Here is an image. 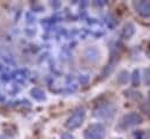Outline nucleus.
I'll return each mask as SVG.
<instances>
[{"instance_id": "1", "label": "nucleus", "mask_w": 150, "mask_h": 139, "mask_svg": "<svg viewBox=\"0 0 150 139\" xmlns=\"http://www.w3.org/2000/svg\"><path fill=\"white\" fill-rule=\"evenodd\" d=\"M84 118H86V109L84 108H79L67 119L66 128H68L69 130L77 129V128H80L82 125V123L84 122Z\"/></svg>"}, {"instance_id": "2", "label": "nucleus", "mask_w": 150, "mask_h": 139, "mask_svg": "<svg viewBox=\"0 0 150 139\" xmlns=\"http://www.w3.org/2000/svg\"><path fill=\"white\" fill-rule=\"evenodd\" d=\"M106 135V129L100 123L91 124L84 131V138L86 139H104Z\"/></svg>"}, {"instance_id": "3", "label": "nucleus", "mask_w": 150, "mask_h": 139, "mask_svg": "<svg viewBox=\"0 0 150 139\" xmlns=\"http://www.w3.org/2000/svg\"><path fill=\"white\" fill-rule=\"evenodd\" d=\"M142 122H143V118H142V116L140 114H137V112H129V114L125 115L121 118L120 126L123 128V129H127V128L140 125Z\"/></svg>"}, {"instance_id": "4", "label": "nucleus", "mask_w": 150, "mask_h": 139, "mask_svg": "<svg viewBox=\"0 0 150 139\" xmlns=\"http://www.w3.org/2000/svg\"><path fill=\"white\" fill-rule=\"evenodd\" d=\"M116 114V108L112 104H104L95 110V116L100 119H111Z\"/></svg>"}, {"instance_id": "5", "label": "nucleus", "mask_w": 150, "mask_h": 139, "mask_svg": "<svg viewBox=\"0 0 150 139\" xmlns=\"http://www.w3.org/2000/svg\"><path fill=\"white\" fill-rule=\"evenodd\" d=\"M133 7L135 12L142 18H150V1H133Z\"/></svg>"}, {"instance_id": "6", "label": "nucleus", "mask_w": 150, "mask_h": 139, "mask_svg": "<svg viewBox=\"0 0 150 139\" xmlns=\"http://www.w3.org/2000/svg\"><path fill=\"white\" fill-rule=\"evenodd\" d=\"M134 33H135V27L133 26V23H127V25L123 27L122 32H121V36H122L123 38L128 39V38H130V37L134 35Z\"/></svg>"}, {"instance_id": "7", "label": "nucleus", "mask_w": 150, "mask_h": 139, "mask_svg": "<svg viewBox=\"0 0 150 139\" xmlns=\"http://www.w3.org/2000/svg\"><path fill=\"white\" fill-rule=\"evenodd\" d=\"M30 94H31V96H32L33 99H36L37 101H44V100H45V93H44V91L40 89V88H32L31 92H30Z\"/></svg>"}, {"instance_id": "8", "label": "nucleus", "mask_w": 150, "mask_h": 139, "mask_svg": "<svg viewBox=\"0 0 150 139\" xmlns=\"http://www.w3.org/2000/svg\"><path fill=\"white\" fill-rule=\"evenodd\" d=\"M129 80V74L127 71H121L118 75V82L120 85H126Z\"/></svg>"}, {"instance_id": "9", "label": "nucleus", "mask_w": 150, "mask_h": 139, "mask_svg": "<svg viewBox=\"0 0 150 139\" xmlns=\"http://www.w3.org/2000/svg\"><path fill=\"white\" fill-rule=\"evenodd\" d=\"M125 95L127 98H129V99H133L134 101H136V100L139 101V100L142 99V95L139 92H134V91H126L125 92Z\"/></svg>"}, {"instance_id": "10", "label": "nucleus", "mask_w": 150, "mask_h": 139, "mask_svg": "<svg viewBox=\"0 0 150 139\" xmlns=\"http://www.w3.org/2000/svg\"><path fill=\"white\" fill-rule=\"evenodd\" d=\"M144 84L147 86H150V67L144 71Z\"/></svg>"}, {"instance_id": "11", "label": "nucleus", "mask_w": 150, "mask_h": 139, "mask_svg": "<svg viewBox=\"0 0 150 139\" xmlns=\"http://www.w3.org/2000/svg\"><path fill=\"white\" fill-rule=\"evenodd\" d=\"M133 85L134 86H137L139 85V71H134L133 73Z\"/></svg>"}, {"instance_id": "12", "label": "nucleus", "mask_w": 150, "mask_h": 139, "mask_svg": "<svg viewBox=\"0 0 150 139\" xmlns=\"http://www.w3.org/2000/svg\"><path fill=\"white\" fill-rule=\"evenodd\" d=\"M61 139H75V137L72 136V135L68 133V132H65V133L61 135Z\"/></svg>"}, {"instance_id": "13", "label": "nucleus", "mask_w": 150, "mask_h": 139, "mask_svg": "<svg viewBox=\"0 0 150 139\" xmlns=\"http://www.w3.org/2000/svg\"><path fill=\"white\" fill-rule=\"evenodd\" d=\"M148 100H149V103H150V92L148 93Z\"/></svg>"}, {"instance_id": "14", "label": "nucleus", "mask_w": 150, "mask_h": 139, "mask_svg": "<svg viewBox=\"0 0 150 139\" xmlns=\"http://www.w3.org/2000/svg\"><path fill=\"white\" fill-rule=\"evenodd\" d=\"M147 55H148V56H149V57H150V49H149V50H148V51H147Z\"/></svg>"}, {"instance_id": "15", "label": "nucleus", "mask_w": 150, "mask_h": 139, "mask_svg": "<svg viewBox=\"0 0 150 139\" xmlns=\"http://www.w3.org/2000/svg\"><path fill=\"white\" fill-rule=\"evenodd\" d=\"M0 139H7L6 137H3V136H0Z\"/></svg>"}, {"instance_id": "16", "label": "nucleus", "mask_w": 150, "mask_h": 139, "mask_svg": "<svg viewBox=\"0 0 150 139\" xmlns=\"http://www.w3.org/2000/svg\"><path fill=\"white\" fill-rule=\"evenodd\" d=\"M118 139H121V138H118Z\"/></svg>"}]
</instances>
